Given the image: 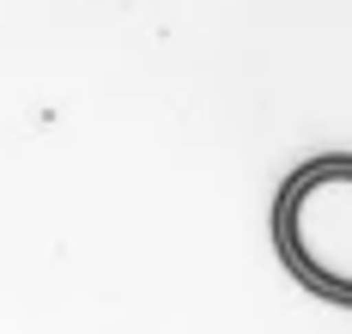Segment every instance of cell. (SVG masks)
Returning a JSON list of instances; mask_svg holds the SVG:
<instances>
[{
    "mask_svg": "<svg viewBox=\"0 0 352 334\" xmlns=\"http://www.w3.org/2000/svg\"><path fill=\"white\" fill-rule=\"evenodd\" d=\"M274 237L304 286L352 304V158H316L280 188Z\"/></svg>",
    "mask_w": 352,
    "mask_h": 334,
    "instance_id": "1",
    "label": "cell"
}]
</instances>
